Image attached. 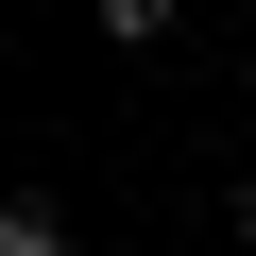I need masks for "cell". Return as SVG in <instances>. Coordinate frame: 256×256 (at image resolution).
Segmentation results:
<instances>
[{
	"mask_svg": "<svg viewBox=\"0 0 256 256\" xmlns=\"http://www.w3.org/2000/svg\"><path fill=\"white\" fill-rule=\"evenodd\" d=\"M239 239H256V188H239Z\"/></svg>",
	"mask_w": 256,
	"mask_h": 256,
	"instance_id": "cell-3",
	"label": "cell"
},
{
	"mask_svg": "<svg viewBox=\"0 0 256 256\" xmlns=\"http://www.w3.org/2000/svg\"><path fill=\"white\" fill-rule=\"evenodd\" d=\"M0 256H68V222H52V188H18V205H0Z\"/></svg>",
	"mask_w": 256,
	"mask_h": 256,
	"instance_id": "cell-1",
	"label": "cell"
},
{
	"mask_svg": "<svg viewBox=\"0 0 256 256\" xmlns=\"http://www.w3.org/2000/svg\"><path fill=\"white\" fill-rule=\"evenodd\" d=\"M102 34H120V52H154V34H171V0H102Z\"/></svg>",
	"mask_w": 256,
	"mask_h": 256,
	"instance_id": "cell-2",
	"label": "cell"
}]
</instances>
